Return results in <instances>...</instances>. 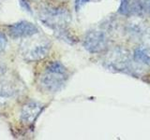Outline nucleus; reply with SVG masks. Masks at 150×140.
I'll return each mask as SVG.
<instances>
[{
    "instance_id": "39448f33",
    "label": "nucleus",
    "mask_w": 150,
    "mask_h": 140,
    "mask_svg": "<svg viewBox=\"0 0 150 140\" xmlns=\"http://www.w3.org/2000/svg\"><path fill=\"white\" fill-rule=\"evenodd\" d=\"M51 43L46 39L32 42V45L26 46L23 51V58L26 61H40L48 55Z\"/></svg>"
},
{
    "instance_id": "7ed1b4c3",
    "label": "nucleus",
    "mask_w": 150,
    "mask_h": 140,
    "mask_svg": "<svg viewBox=\"0 0 150 140\" xmlns=\"http://www.w3.org/2000/svg\"><path fill=\"white\" fill-rule=\"evenodd\" d=\"M83 47L90 53H101L108 47V39L100 30L89 31L83 38Z\"/></svg>"
},
{
    "instance_id": "423d86ee",
    "label": "nucleus",
    "mask_w": 150,
    "mask_h": 140,
    "mask_svg": "<svg viewBox=\"0 0 150 140\" xmlns=\"http://www.w3.org/2000/svg\"><path fill=\"white\" fill-rule=\"evenodd\" d=\"M9 34L14 37H25L37 34L39 30L33 24L27 22H20L8 27Z\"/></svg>"
},
{
    "instance_id": "6e6552de",
    "label": "nucleus",
    "mask_w": 150,
    "mask_h": 140,
    "mask_svg": "<svg viewBox=\"0 0 150 140\" xmlns=\"http://www.w3.org/2000/svg\"><path fill=\"white\" fill-rule=\"evenodd\" d=\"M119 13L125 16H144L141 0H121Z\"/></svg>"
},
{
    "instance_id": "9b49d317",
    "label": "nucleus",
    "mask_w": 150,
    "mask_h": 140,
    "mask_svg": "<svg viewBox=\"0 0 150 140\" xmlns=\"http://www.w3.org/2000/svg\"><path fill=\"white\" fill-rule=\"evenodd\" d=\"M141 4H142L143 15L150 17V0H141Z\"/></svg>"
},
{
    "instance_id": "f8f14e48",
    "label": "nucleus",
    "mask_w": 150,
    "mask_h": 140,
    "mask_svg": "<svg viewBox=\"0 0 150 140\" xmlns=\"http://www.w3.org/2000/svg\"><path fill=\"white\" fill-rule=\"evenodd\" d=\"M87 2H89V0H75V8H76V10H79Z\"/></svg>"
},
{
    "instance_id": "f257e3e1",
    "label": "nucleus",
    "mask_w": 150,
    "mask_h": 140,
    "mask_svg": "<svg viewBox=\"0 0 150 140\" xmlns=\"http://www.w3.org/2000/svg\"><path fill=\"white\" fill-rule=\"evenodd\" d=\"M69 78L68 69L60 62H51L46 65L43 73L40 78L41 88L49 92L60 90Z\"/></svg>"
},
{
    "instance_id": "ddd939ff",
    "label": "nucleus",
    "mask_w": 150,
    "mask_h": 140,
    "mask_svg": "<svg viewBox=\"0 0 150 140\" xmlns=\"http://www.w3.org/2000/svg\"><path fill=\"white\" fill-rule=\"evenodd\" d=\"M6 44H7V39L6 37H5L1 33H0V52L5 49V47H6Z\"/></svg>"
},
{
    "instance_id": "1a4fd4ad",
    "label": "nucleus",
    "mask_w": 150,
    "mask_h": 140,
    "mask_svg": "<svg viewBox=\"0 0 150 140\" xmlns=\"http://www.w3.org/2000/svg\"><path fill=\"white\" fill-rule=\"evenodd\" d=\"M132 57L135 63L150 65V53L144 47H139V48L136 49L133 52Z\"/></svg>"
},
{
    "instance_id": "9d476101",
    "label": "nucleus",
    "mask_w": 150,
    "mask_h": 140,
    "mask_svg": "<svg viewBox=\"0 0 150 140\" xmlns=\"http://www.w3.org/2000/svg\"><path fill=\"white\" fill-rule=\"evenodd\" d=\"M143 42L144 47L150 53V28H148L143 33Z\"/></svg>"
},
{
    "instance_id": "f03ea898",
    "label": "nucleus",
    "mask_w": 150,
    "mask_h": 140,
    "mask_svg": "<svg viewBox=\"0 0 150 140\" xmlns=\"http://www.w3.org/2000/svg\"><path fill=\"white\" fill-rule=\"evenodd\" d=\"M133 57L129 51L122 47H115L108 51L105 58V65L108 69L116 72L133 74Z\"/></svg>"
},
{
    "instance_id": "0eeeda50",
    "label": "nucleus",
    "mask_w": 150,
    "mask_h": 140,
    "mask_svg": "<svg viewBox=\"0 0 150 140\" xmlns=\"http://www.w3.org/2000/svg\"><path fill=\"white\" fill-rule=\"evenodd\" d=\"M42 109V106L36 102H29L25 106H23L21 120L25 124H32L37 119V117L40 115Z\"/></svg>"
},
{
    "instance_id": "20e7f679",
    "label": "nucleus",
    "mask_w": 150,
    "mask_h": 140,
    "mask_svg": "<svg viewBox=\"0 0 150 140\" xmlns=\"http://www.w3.org/2000/svg\"><path fill=\"white\" fill-rule=\"evenodd\" d=\"M42 21L54 27H63L70 21V14L64 8H47L42 14Z\"/></svg>"
}]
</instances>
